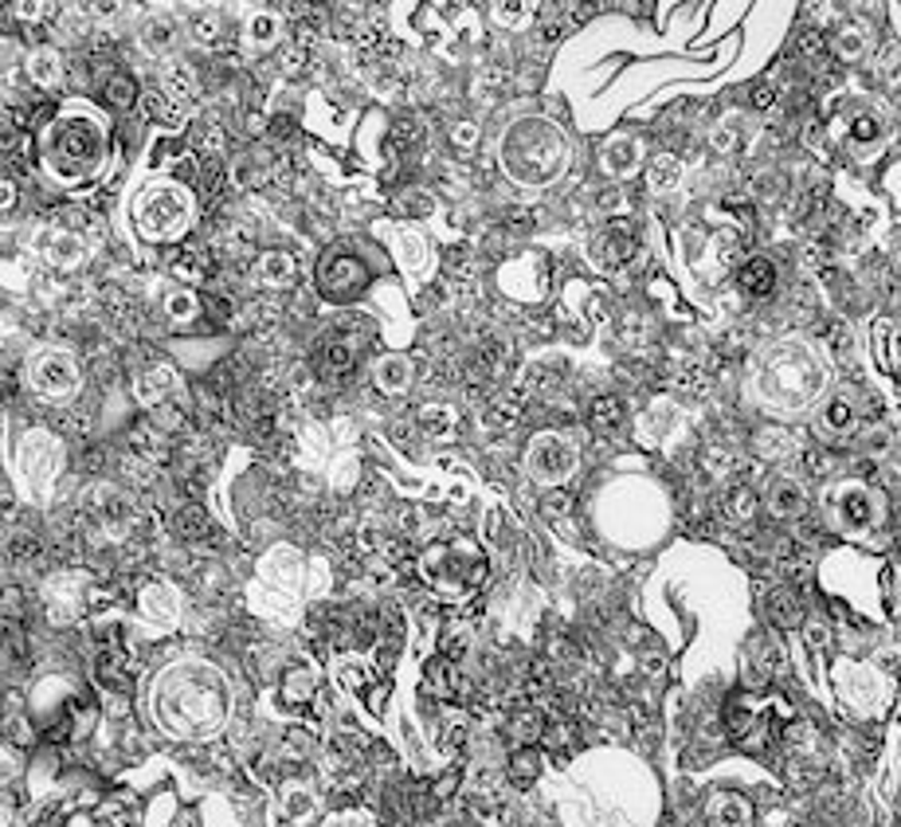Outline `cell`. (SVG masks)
<instances>
[{
    "label": "cell",
    "instance_id": "ab89813d",
    "mask_svg": "<svg viewBox=\"0 0 901 827\" xmlns=\"http://www.w3.org/2000/svg\"><path fill=\"white\" fill-rule=\"evenodd\" d=\"M103 98L114 106V110H130V106L138 103V91H133V79H130V75H110V79H106Z\"/></svg>",
    "mask_w": 901,
    "mask_h": 827
},
{
    "label": "cell",
    "instance_id": "3957f363",
    "mask_svg": "<svg viewBox=\"0 0 901 827\" xmlns=\"http://www.w3.org/2000/svg\"><path fill=\"white\" fill-rule=\"evenodd\" d=\"M106 130L94 114L71 110L47 118L39 130V165L59 185H86L106 170Z\"/></svg>",
    "mask_w": 901,
    "mask_h": 827
},
{
    "label": "cell",
    "instance_id": "91938a15",
    "mask_svg": "<svg viewBox=\"0 0 901 827\" xmlns=\"http://www.w3.org/2000/svg\"><path fill=\"white\" fill-rule=\"evenodd\" d=\"M405 208H408V212H428V197H420V193H412Z\"/></svg>",
    "mask_w": 901,
    "mask_h": 827
},
{
    "label": "cell",
    "instance_id": "603a6c76",
    "mask_svg": "<svg viewBox=\"0 0 901 827\" xmlns=\"http://www.w3.org/2000/svg\"><path fill=\"white\" fill-rule=\"evenodd\" d=\"M294 259L286 252H264L259 259H255V282H264V287H271V291H282V287H291L294 282Z\"/></svg>",
    "mask_w": 901,
    "mask_h": 827
},
{
    "label": "cell",
    "instance_id": "ba28073f",
    "mask_svg": "<svg viewBox=\"0 0 901 827\" xmlns=\"http://www.w3.org/2000/svg\"><path fill=\"white\" fill-rule=\"evenodd\" d=\"M823 514L839 534H866L882 522V494L866 482H835L823 490Z\"/></svg>",
    "mask_w": 901,
    "mask_h": 827
},
{
    "label": "cell",
    "instance_id": "db71d44e",
    "mask_svg": "<svg viewBox=\"0 0 901 827\" xmlns=\"http://www.w3.org/2000/svg\"><path fill=\"white\" fill-rule=\"evenodd\" d=\"M517 416H522V408H517V400H502V405H494V412H490V420L498 423V428H514Z\"/></svg>",
    "mask_w": 901,
    "mask_h": 827
},
{
    "label": "cell",
    "instance_id": "5bb4252c",
    "mask_svg": "<svg viewBox=\"0 0 901 827\" xmlns=\"http://www.w3.org/2000/svg\"><path fill=\"white\" fill-rule=\"evenodd\" d=\"M338 678H341V687L353 690V695L365 698V702H373V706H381L385 702V695H388L385 675H376V667L368 663L365 655H341L338 659Z\"/></svg>",
    "mask_w": 901,
    "mask_h": 827
},
{
    "label": "cell",
    "instance_id": "4dcf8cb0",
    "mask_svg": "<svg viewBox=\"0 0 901 827\" xmlns=\"http://www.w3.org/2000/svg\"><path fill=\"white\" fill-rule=\"evenodd\" d=\"M678 180H682V161H678L675 153H658V158H651L647 185L655 188V193H667V188H675Z\"/></svg>",
    "mask_w": 901,
    "mask_h": 827
},
{
    "label": "cell",
    "instance_id": "4316f807",
    "mask_svg": "<svg viewBox=\"0 0 901 827\" xmlns=\"http://www.w3.org/2000/svg\"><path fill=\"white\" fill-rule=\"evenodd\" d=\"M741 287L752 299H764V294L776 291V267L769 259H745L741 264Z\"/></svg>",
    "mask_w": 901,
    "mask_h": 827
},
{
    "label": "cell",
    "instance_id": "11a10c76",
    "mask_svg": "<svg viewBox=\"0 0 901 827\" xmlns=\"http://www.w3.org/2000/svg\"><path fill=\"white\" fill-rule=\"evenodd\" d=\"M804 463H808V470H811V475H827V470L835 467V459H831V455H827V452H819V447H816V452H808V455H804Z\"/></svg>",
    "mask_w": 901,
    "mask_h": 827
},
{
    "label": "cell",
    "instance_id": "2e32d148",
    "mask_svg": "<svg viewBox=\"0 0 901 827\" xmlns=\"http://www.w3.org/2000/svg\"><path fill=\"white\" fill-rule=\"evenodd\" d=\"M752 800L741 792H714L705 800V827H752Z\"/></svg>",
    "mask_w": 901,
    "mask_h": 827
},
{
    "label": "cell",
    "instance_id": "681fc988",
    "mask_svg": "<svg viewBox=\"0 0 901 827\" xmlns=\"http://www.w3.org/2000/svg\"><path fill=\"white\" fill-rule=\"evenodd\" d=\"M569 510H573V494H569V490H561V487L549 490V494L541 499V514L545 517H564Z\"/></svg>",
    "mask_w": 901,
    "mask_h": 827
},
{
    "label": "cell",
    "instance_id": "60d3db41",
    "mask_svg": "<svg viewBox=\"0 0 901 827\" xmlns=\"http://www.w3.org/2000/svg\"><path fill=\"white\" fill-rule=\"evenodd\" d=\"M769 616L780 624V628H792V624H799V601L788 593V589H780V593L769 596Z\"/></svg>",
    "mask_w": 901,
    "mask_h": 827
},
{
    "label": "cell",
    "instance_id": "b9f144b4",
    "mask_svg": "<svg viewBox=\"0 0 901 827\" xmlns=\"http://www.w3.org/2000/svg\"><path fill=\"white\" fill-rule=\"evenodd\" d=\"M835 56L846 59V63H855V59L866 56V32L863 28H843L835 36Z\"/></svg>",
    "mask_w": 901,
    "mask_h": 827
},
{
    "label": "cell",
    "instance_id": "6da1fadb",
    "mask_svg": "<svg viewBox=\"0 0 901 827\" xmlns=\"http://www.w3.org/2000/svg\"><path fill=\"white\" fill-rule=\"evenodd\" d=\"M227 710H232L227 678L200 659L173 663L153 690V714H157L161 730L180 742L212 737L227 722Z\"/></svg>",
    "mask_w": 901,
    "mask_h": 827
},
{
    "label": "cell",
    "instance_id": "ffe728a7",
    "mask_svg": "<svg viewBox=\"0 0 901 827\" xmlns=\"http://www.w3.org/2000/svg\"><path fill=\"white\" fill-rule=\"evenodd\" d=\"M764 506L776 517H799L804 506H808V490H804L799 479H792V475H776V479L769 482V490H764Z\"/></svg>",
    "mask_w": 901,
    "mask_h": 827
},
{
    "label": "cell",
    "instance_id": "7dc6e473",
    "mask_svg": "<svg viewBox=\"0 0 901 827\" xmlns=\"http://www.w3.org/2000/svg\"><path fill=\"white\" fill-rule=\"evenodd\" d=\"M165 314H169V322H188L197 314V299L188 291H169L165 294Z\"/></svg>",
    "mask_w": 901,
    "mask_h": 827
},
{
    "label": "cell",
    "instance_id": "e575fe53",
    "mask_svg": "<svg viewBox=\"0 0 901 827\" xmlns=\"http://www.w3.org/2000/svg\"><path fill=\"white\" fill-rule=\"evenodd\" d=\"M541 742L549 745V749H553V753L573 749V745H576V725H573V718H564V714L549 718V722H545Z\"/></svg>",
    "mask_w": 901,
    "mask_h": 827
},
{
    "label": "cell",
    "instance_id": "680465c9",
    "mask_svg": "<svg viewBox=\"0 0 901 827\" xmlns=\"http://www.w3.org/2000/svg\"><path fill=\"white\" fill-rule=\"evenodd\" d=\"M772 98H776V94H772L769 86H757V91H752V106H757V110H769Z\"/></svg>",
    "mask_w": 901,
    "mask_h": 827
},
{
    "label": "cell",
    "instance_id": "ac0fdd59",
    "mask_svg": "<svg viewBox=\"0 0 901 827\" xmlns=\"http://www.w3.org/2000/svg\"><path fill=\"white\" fill-rule=\"evenodd\" d=\"M133 393H138L141 405H150V408L169 405L173 396L180 393L177 369H173V365H150L145 373L138 376V381H133Z\"/></svg>",
    "mask_w": 901,
    "mask_h": 827
},
{
    "label": "cell",
    "instance_id": "4fadbf2b",
    "mask_svg": "<svg viewBox=\"0 0 901 827\" xmlns=\"http://www.w3.org/2000/svg\"><path fill=\"white\" fill-rule=\"evenodd\" d=\"M858 423H863V412H858L855 396L851 393H831L816 412V432H819V440H827V443L851 440V435L858 432Z\"/></svg>",
    "mask_w": 901,
    "mask_h": 827
},
{
    "label": "cell",
    "instance_id": "d4e9b609",
    "mask_svg": "<svg viewBox=\"0 0 901 827\" xmlns=\"http://www.w3.org/2000/svg\"><path fill=\"white\" fill-rule=\"evenodd\" d=\"M28 79L36 86H44V91H51V86L63 83V59H59L56 47H36L28 56Z\"/></svg>",
    "mask_w": 901,
    "mask_h": 827
},
{
    "label": "cell",
    "instance_id": "d6986e66",
    "mask_svg": "<svg viewBox=\"0 0 901 827\" xmlns=\"http://www.w3.org/2000/svg\"><path fill=\"white\" fill-rule=\"evenodd\" d=\"M635 252H639L635 224H631V220H611V224L604 228V235H600L604 264H608V267H623V264H631V259H635Z\"/></svg>",
    "mask_w": 901,
    "mask_h": 827
},
{
    "label": "cell",
    "instance_id": "7c38bea8",
    "mask_svg": "<svg viewBox=\"0 0 901 827\" xmlns=\"http://www.w3.org/2000/svg\"><path fill=\"white\" fill-rule=\"evenodd\" d=\"M368 267L361 264L358 255L349 252H334L321 259V271H318V282L321 291L329 294V299H358V294H365L368 287Z\"/></svg>",
    "mask_w": 901,
    "mask_h": 827
},
{
    "label": "cell",
    "instance_id": "816d5d0a",
    "mask_svg": "<svg viewBox=\"0 0 901 827\" xmlns=\"http://www.w3.org/2000/svg\"><path fill=\"white\" fill-rule=\"evenodd\" d=\"M130 443H133V452L145 455V459H161V435L150 432V428H138V432L130 435Z\"/></svg>",
    "mask_w": 901,
    "mask_h": 827
},
{
    "label": "cell",
    "instance_id": "ee69618b",
    "mask_svg": "<svg viewBox=\"0 0 901 827\" xmlns=\"http://www.w3.org/2000/svg\"><path fill=\"white\" fill-rule=\"evenodd\" d=\"M173 526H177L180 537H204L208 534V517H204V510L200 506H180Z\"/></svg>",
    "mask_w": 901,
    "mask_h": 827
},
{
    "label": "cell",
    "instance_id": "f6af8a7d",
    "mask_svg": "<svg viewBox=\"0 0 901 827\" xmlns=\"http://www.w3.org/2000/svg\"><path fill=\"white\" fill-rule=\"evenodd\" d=\"M620 420H623L620 396H596V400H592V423L608 428V423H620Z\"/></svg>",
    "mask_w": 901,
    "mask_h": 827
},
{
    "label": "cell",
    "instance_id": "44dd1931",
    "mask_svg": "<svg viewBox=\"0 0 901 827\" xmlns=\"http://www.w3.org/2000/svg\"><path fill=\"white\" fill-rule=\"evenodd\" d=\"M604 170L611 173V177H631V173L639 170V161H643V145H639V138H611L608 145H604Z\"/></svg>",
    "mask_w": 901,
    "mask_h": 827
},
{
    "label": "cell",
    "instance_id": "cb8c5ba5",
    "mask_svg": "<svg viewBox=\"0 0 901 827\" xmlns=\"http://www.w3.org/2000/svg\"><path fill=\"white\" fill-rule=\"evenodd\" d=\"M396 259H400V267H405L412 279H423V275H428V264H432V255H428L423 235L412 232V228L396 232Z\"/></svg>",
    "mask_w": 901,
    "mask_h": 827
},
{
    "label": "cell",
    "instance_id": "6f0895ef",
    "mask_svg": "<svg viewBox=\"0 0 901 827\" xmlns=\"http://www.w3.org/2000/svg\"><path fill=\"white\" fill-rule=\"evenodd\" d=\"M329 827H368V819L358 816V812H346V816H334V819H329Z\"/></svg>",
    "mask_w": 901,
    "mask_h": 827
},
{
    "label": "cell",
    "instance_id": "f5cc1de1",
    "mask_svg": "<svg viewBox=\"0 0 901 827\" xmlns=\"http://www.w3.org/2000/svg\"><path fill=\"white\" fill-rule=\"evenodd\" d=\"M450 141H455V150L470 153L475 145H479V126H475V123H459L455 130H450Z\"/></svg>",
    "mask_w": 901,
    "mask_h": 827
},
{
    "label": "cell",
    "instance_id": "c3c4849f",
    "mask_svg": "<svg viewBox=\"0 0 901 827\" xmlns=\"http://www.w3.org/2000/svg\"><path fill=\"white\" fill-rule=\"evenodd\" d=\"M220 28H224V24H220L217 12H197V16H192V36H197L200 44H217Z\"/></svg>",
    "mask_w": 901,
    "mask_h": 827
},
{
    "label": "cell",
    "instance_id": "1f68e13d",
    "mask_svg": "<svg viewBox=\"0 0 901 827\" xmlns=\"http://www.w3.org/2000/svg\"><path fill=\"white\" fill-rule=\"evenodd\" d=\"M244 36H247V44L251 47H274L279 44V36H282L279 16H274V12H255V16L247 20Z\"/></svg>",
    "mask_w": 901,
    "mask_h": 827
},
{
    "label": "cell",
    "instance_id": "836d02e7",
    "mask_svg": "<svg viewBox=\"0 0 901 827\" xmlns=\"http://www.w3.org/2000/svg\"><path fill=\"white\" fill-rule=\"evenodd\" d=\"M537 777H541V753H537L534 745H529V749H517L514 757H510V781L526 789Z\"/></svg>",
    "mask_w": 901,
    "mask_h": 827
},
{
    "label": "cell",
    "instance_id": "484cf974",
    "mask_svg": "<svg viewBox=\"0 0 901 827\" xmlns=\"http://www.w3.org/2000/svg\"><path fill=\"white\" fill-rule=\"evenodd\" d=\"M94 675L106 690H130V667H126V655L118 648H106L94 663Z\"/></svg>",
    "mask_w": 901,
    "mask_h": 827
},
{
    "label": "cell",
    "instance_id": "bcb514c9",
    "mask_svg": "<svg viewBox=\"0 0 901 827\" xmlns=\"http://www.w3.org/2000/svg\"><path fill=\"white\" fill-rule=\"evenodd\" d=\"M204 255L200 252H180L177 259H173V275L177 279H185V282H197V279H204Z\"/></svg>",
    "mask_w": 901,
    "mask_h": 827
},
{
    "label": "cell",
    "instance_id": "7a4b0ae2",
    "mask_svg": "<svg viewBox=\"0 0 901 827\" xmlns=\"http://www.w3.org/2000/svg\"><path fill=\"white\" fill-rule=\"evenodd\" d=\"M827 365L819 349L799 338L772 341L752 365V396L772 412H804L823 396Z\"/></svg>",
    "mask_w": 901,
    "mask_h": 827
},
{
    "label": "cell",
    "instance_id": "d590c367",
    "mask_svg": "<svg viewBox=\"0 0 901 827\" xmlns=\"http://www.w3.org/2000/svg\"><path fill=\"white\" fill-rule=\"evenodd\" d=\"M314 690H318V683H314V671H306V667H294L291 675H286V683H282V698L294 706L311 702Z\"/></svg>",
    "mask_w": 901,
    "mask_h": 827
},
{
    "label": "cell",
    "instance_id": "5b68a950",
    "mask_svg": "<svg viewBox=\"0 0 901 827\" xmlns=\"http://www.w3.org/2000/svg\"><path fill=\"white\" fill-rule=\"evenodd\" d=\"M416 569H420V581L428 584L440 601L463 604L487 584L490 561L479 549V541H470V537H447V541H435V546L423 549Z\"/></svg>",
    "mask_w": 901,
    "mask_h": 827
},
{
    "label": "cell",
    "instance_id": "e0dca14e",
    "mask_svg": "<svg viewBox=\"0 0 901 827\" xmlns=\"http://www.w3.org/2000/svg\"><path fill=\"white\" fill-rule=\"evenodd\" d=\"M843 118H846V126H843L846 145H855V150H878V145H882L886 123L874 106H851Z\"/></svg>",
    "mask_w": 901,
    "mask_h": 827
},
{
    "label": "cell",
    "instance_id": "8992f818",
    "mask_svg": "<svg viewBox=\"0 0 901 827\" xmlns=\"http://www.w3.org/2000/svg\"><path fill=\"white\" fill-rule=\"evenodd\" d=\"M788 722H792V706L788 698L776 695V690H764V695L741 690V695H733L729 706H725L729 737L749 753H769L772 745L784 737Z\"/></svg>",
    "mask_w": 901,
    "mask_h": 827
},
{
    "label": "cell",
    "instance_id": "277c9868",
    "mask_svg": "<svg viewBox=\"0 0 901 827\" xmlns=\"http://www.w3.org/2000/svg\"><path fill=\"white\" fill-rule=\"evenodd\" d=\"M502 170L517 185L545 188L569 170V138L549 118H517L502 133Z\"/></svg>",
    "mask_w": 901,
    "mask_h": 827
},
{
    "label": "cell",
    "instance_id": "74e56055",
    "mask_svg": "<svg viewBox=\"0 0 901 827\" xmlns=\"http://www.w3.org/2000/svg\"><path fill=\"white\" fill-rule=\"evenodd\" d=\"M725 510H729V517H737V522H749V517H757V510H761V499H757V490L741 482V487L729 490Z\"/></svg>",
    "mask_w": 901,
    "mask_h": 827
},
{
    "label": "cell",
    "instance_id": "8d00e7d4",
    "mask_svg": "<svg viewBox=\"0 0 901 827\" xmlns=\"http://www.w3.org/2000/svg\"><path fill=\"white\" fill-rule=\"evenodd\" d=\"M799 452V440L792 432H784V428H769V432L761 435V455L764 459H788V455Z\"/></svg>",
    "mask_w": 901,
    "mask_h": 827
},
{
    "label": "cell",
    "instance_id": "9a60e30c",
    "mask_svg": "<svg viewBox=\"0 0 901 827\" xmlns=\"http://www.w3.org/2000/svg\"><path fill=\"white\" fill-rule=\"evenodd\" d=\"M32 252L51 267H79L86 259V244L75 232H63V228H44V232H36Z\"/></svg>",
    "mask_w": 901,
    "mask_h": 827
},
{
    "label": "cell",
    "instance_id": "9f6ffc18",
    "mask_svg": "<svg viewBox=\"0 0 901 827\" xmlns=\"http://www.w3.org/2000/svg\"><path fill=\"white\" fill-rule=\"evenodd\" d=\"M208 314H212L217 322H227V318H232V306H227L220 294H212V299H208Z\"/></svg>",
    "mask_w": 901,
    "mask_h": 827
},
{
    "label": "cell",
    "instance_id": "d6a6232c",
    "mask_svg": "<svg viewBox=\"0 0 901 827\" xmlns=\"http://www.w3.org/2000/svg\"><path fill=\"white\" fill-rule=\"evenodd\" d=\"M200 98V86L197 79H192V71H188L185 63H173L169 67V103L173 106H188Z\"/></svg>",
    "mask_w": 901,
    "mask_h": 827
},
{
    "label": "cell",
    "instance_id": "30bf717a",
    "mask_svg": "<svg viewBox=\"0 0 901 827\" xmlns=\"http://www.w3.org/2000/svg\"><path fill=\"white\" fill-rule=\"evenodd\" d=\"M576 470V443L561 432H541L529 443V475L545 487H561Z\"/></svg>",
    "mask_w": 901,
    "mask_h": 827
},
{
    "label": "cell",
    "instance_id": "7bdbcfd3",
    "mask_svg": "<svg viewBox=\"0 0 901 827\" xmlns=\"http://www.w3.org/2000/svg\"><path fill=\"white\" fill-rule=\"evenodd\" d=\"M282 816L294 819V824L311 819L314 816V796L306 789H291V792H286V800H282Z\"/></svg>",
    "mask_w": 901,
    "mask_h": 827
},
{
    "label": "cell",
    "instance_id": "f907efd6",
    "mask_svg": "<svg viewBox=\"0 0 901 827\" xmlns=\"http://www.w3.org/2000/svg\"><path fill=\"white\" fill-rule=\"evenodd\" d=\"M714 145H717L722 153H737V150L745 145V133L737 130V123H722V126L714 130Z\"/></svg>",
    "mask_w": 901,
    "mask_h": 827
},
{
    "label": "cell",
    "instance_id": "f35d334b",
    "mask_svg": "<svg viewBox=\"0 0 901 827\" xmlns=\"http://www.w3.org/2000/svg\"><path fill=\"white\" fill-rule=\"evenodd\" d=\"M141 114H145V118H153V123H165V126H177L180 123L177 106H173L161 91L141 94Z\"/></svg>",
    "mask_w": 901,
    "mask_h": 827
},
{
    "label": "cell",
    "instance_id": "7402d4cb",
    "mask_svg": "<svg viewBox=\"0 0 901 827\" xmlns=\"http://www.w3.org/2000/svg\"><path fill=\"white\" fill-rule=\"evenodd\" d=\"M373 381H376V388L388 396L408 393V385H412V361H408L405 353H385V358L376 361Z\"/></svg>",
    "mask_w": 901,
    "mask_h": 827
},
{
    "label": "cell",
    "instance_id": "9c48e42d",
    "mask_svg": "<svg viewBox=\"0 0 901 827\" xmlns=\"http://www.w3.org/2000/svg\"><path fill=\"white\" fill-rule=\"evenodd\" d=\"M28 385L39 400H47V405H67V400H75L79 385H83V369H79L75 353L47 346V349H36V353H32Z\"/></svg>",
    "mask_w": 901,
    "mask_h": 827
},
{
    "label": "cell",
    "instance_id": "f1b7e54d",
    "mask_svg": "<svg viewBox=\"0 0 901 827\" xmlns=\"http://www.w3.org/2000/svg\"><path fill=\"white\" fill-rule=\"evenodd\" d=\"M318 369L321 376H349L353 373V346L349 341H326V346L318 349Z\"/></svg>",
    "mask_w": 901,
    "mask_h": 827
},
{
    "label": "cell",
    "instance_id": "52a82bcc",
    "mask_svg": "<svg viewBox=\"0 0 901 827\" xmlns=\"http://www.w3.org/2000/svg\"><path fill=\"white\" fill-rule=\"evenodd\" d=\"M192 220H197V200H192L188 185H177V180L141 188L133 200V224L153 244H173V240L188 235Z\"/></svg>",
    "mask_w": 901,
    "mask_h": 827
},
{
    "label": "cell",
    "instance_id": "94428289",
    "mask_svg": "<svg viewBox=\"0 0 901 827\" xmlns=\"http://www.w3.org/2000/svg\"><path fill=\"white\" fill-rule=\"evenodd\" d=\"M12 205H16V185H12V177L4 180V212H12Z\"/></svg>",
    "mask_w": 901,
    "mask_h": 827
},
{
    "label": "cell",
    "instance_id": "8fae6325",
    "mask_svg": "<svg viewBox=\"0 0 901 827\" xmlns=\"http://www.w3.org/2000/svg\"><path fill=\"white\" fill-rule=\"evenodd\" d=\"M16 467L24 470V479L44 487V482L63 475V443L44 428H32L16 447Z\"/></svg>",
    "mask_w": 901,
    "mask_h": 827
},
{
    "label": "cell",
    "instance_id": "f546056e",
    "mask_svg": "<svg viewBox=\"0 0 901 827\" xmlns=\"http://www.w3.org/2000/svg\"><path fill=\"white\" fill-rule=\"evenodd\" d=\"M416 423H420V432L432 435V440H450V435H455V412H450L447 405H423L420 412H416Z\"/></svg>",
    "mask_w": 901,
    "mask_h": 827
},
{
    "label": "cell",
    "instance_id": "83f0119b",
    "mask_svg": "<svg viewBox=\"0 0 901 827\" xmlns=\"http://www.w3.org/2000/svg\"><path fill=\"white\" fill-rule=\"evenodd\" d=\"M423 675H428V690H432L440 702H450V698L459 695V675H455V663H450V659H443V655L432 659Z\"/></svg>",
    "mask_w": 901,
    "mask_h": 827
}]
</instances>
